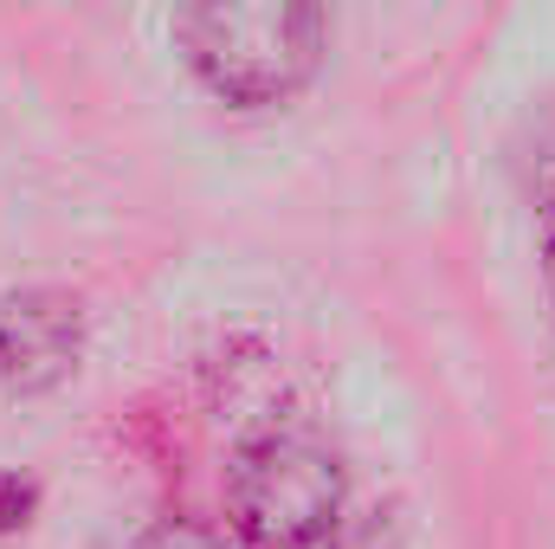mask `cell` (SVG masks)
<instances>
[{
  "mask_svg": "<svg viewBox=\"0 0 555 549\" xmlns=\"http://www.w3.org/2000/svg\"><path fill=\"white\" fill-rule=\"evenodd\" d=\"M188 59L227 104H284L323 52L317 0H188Z\"/></svg>",
  "mask_w": 555,
  "mask_h": 549,
  "instance_id": "cell-1",
  "label": "cell"
},
{
  "mask_svg": "<svg viewBox=\"0 0 555 549\" xmlns=\"http://www.w3.org/2000/svg\"><path fill=\"white\" fill-rule=\"evenodd\" d=\"M227 511L253 549H304L343 524V465L310 433H266L240 446Z\"/></svg>",
  "mask_w": 555,
  "mask_h": 549,
  "instance_id": "cell-2",
  "label": "cell"
},
{
  "mask_svg": "<svg viewBox=\"0 0 555 549\" xmlns=\"http://www.w3.org/2000/svg\"><path fill=\"white\" fill-rule=\"evenodd\" d=\"M78 362V304L65 291H13L0 304V388L39 395Z\"/></svg>",
  "mask_w": 555,
  "mask_h": 549,
  "instance_id": "cell-3",
  "label": "cell"
},
{
  "mask_svg": "<svg viewBox=\"0 0 555 549\" xmlns=\"http://www.w3.org/2000/svg\"><path fill=\"white\" fill-rule=\"evenodd\" d=\"M130 549H220V537L207 524H194V518H155Z\"/></svg>",
  "mask_w": 555,
  "mask_h": 549,
  "instance_id": "cell-4",
  "label": "cell"
},
{
  "mask_svg": "<svg viewBox=\"0 0 555 549\" xmlns=\"http://www.w3.org/2000/svg\"><path fill=\"white\" fill-rule=\"evenodd\" d=\"M330 549H395V524L382 511H362V518H343L330 531Z\"/></svg>",
  "mask_w": 555,
  "mask_h": 549,
  "instance_id": "cell-5",
  "label": "cell"
},
{
  "mask_svg": "<svg viewBox=\"0 0 555 549\" xmlns=\"http://www.w3.org/2000/svg\"><path fill=\"white\" fill-rule=\"evenodd\" d=\"M26 511H33V485L0 478V531H7V524H26Z\"/></svg>",
  "mask_w": 555,
  "mask_h": 549,
  "instance_id": "cell-6",
  "label": "cell"
}]
</instances>
